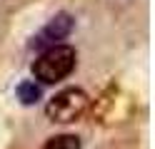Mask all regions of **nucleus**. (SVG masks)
<instances>
[{
  "label": "nucleus",
  "instance_id": "7ed1b4c3",
  "mask_svg": "<svg viewBox=\"0 0 155 149\" xmlns=\"http://www.w3.org/2000/svg\"><path fill=\"white\" fill-rule=\"evenodd\" d=\"M73 27H75V20H73L70 13H58V15H53L50 20H48L45 27L33 37V47L48 50L53 45H60V40H65L68 35H70Z\"/></svg>",
  "mask_w": 155,
  "mask_h": 149
},
{
  "label": "nucleus",
  "instance_id": "f03ea898",
  "mask_svg": "<svg viewBox=\"0 0 155 149\" xmlns=\"http://www.w3.org/2000/svg\"><path fill=\"white\" fill-rule=\"evenodd\" d=\"M88 107H90V97L85 89L68 87V89H60L55 97H50V102L45 104V117L58 124H70L88 112Z\"/></svg>",
  "mask_w": 155,
  "mask_h": 149
},
{
  "label": "nucleus",
  "instance_id": "20e7f679",
  "mask_svg": "<svg viewBox=\"0 0 155 149\" xmlns=\"http://www.w3.org/2000/svg\"><path fill=\"white\" fill-rule=\"evenodd\" d=\"M15 95H18V99H20L23 104H35L38 99H40V95H43V89H40V85H38L35 79H23V82L15 87Z\"/></svg>",
  "mask_w": 155,
  "mask_h": 149
},
{
  "label": "nucleus",
  "instance_id": "f257e3e1",
  "mask_svg": "<svg viewBox=\"0 0 155 149\" xmlns=\"http://www.w3.org/2000/svg\"><path fill=\"white\" fill-rule=\"evenodd\" d=\"M78 65V52L70 45H53L40 52V57L33 62V77L40 85H58L65 77L73 75Z\"/></svg>",
  "mask_w": 155,
  "mask_h": 149
},
{
  "label": "nucleus",
  "instance_id": "39448f33",
  "mask_svg": "<svg viewBox=\"0 0 155 149\" xmlns=\"http://www.w3.org/2000/svg\"><path fill=\"white\" fill-rule=\"evenodd\" d=\"M80 147H83L80 137H75V134H58L43 144V149H80Z\"/></svg>",
  "mask_w": 155,
  "mask_h": 149
}]
</instances>
